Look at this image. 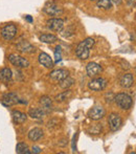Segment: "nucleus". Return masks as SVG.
<instances>
[{
    "instance_id": "obj_11",
    "label": "nucleus",
    "mask_w": 136,
    "mask_h": 154,
    "mask_svg": "<svg viewBox=\"0 0 136 154\" xmlns=\"http://www.w3.org/2000/svg\"><path fill=\"white\" fill-rule=\"evenodd\" d=\"M86 71H87V75H89L90 78H94L102 72L103 68L100 64H98V63L90 62V63H88L87 66H86Z\"/></svg>"
},
{
    "instance_id": "obj_4",
    "label": "nucleus",
    "mask_w": 136,
    "mask_h": 154,
    "mask_svg": "<svg viewBox=\"0 0 136 154\" xmlns=\"http://www.w3.org/2000/svg\"><path fill=\"white\" fill-rule=\"evenodd\" d=\"M8 61L12 63L15 67H17V68H27L29 66V60L21 57V56L16 55V54H11L8 56Z\"/></svg>"
},
{
    "instance_id": "obj_16",
    "label": "nucleus",
    "mask_w": 136,
    "mask_h": 154,
    "mask_svg": "<svg viewBox=\"0 0 136 154\" xmlns=\"http://www.w3.org/2000/svg\"><path fill=\"white\" fill-rule=\"evenodd\" d=\"M43 130L41 129V128H34V129H32L31 131L29 132V134H27V136H29V140H32V142H37V140H41L43 136Z\"/></svg>"
},
{
    "instance_id": "obj_29",
    "label": "nucleus",
    "mask_w": 136,
    "mask_h": 154,
    "mask_svg": "<svg viewBox=\"0 0 136 154\" xmlns=\"http://www.w3.org/2000/svg\"><path fill=\"white\" fill-rule=\"evenodd\" d=\"M58 125V121L57 120H51V121H49L48 122V125H47V127L50 129V128H53V126H57Z\"/></svg>"
},
{
    "instance_id": "obj_2",
    "label": "nucleus",
    "mask_w": 136,
    "mask_h": 154,
    "mask_svg": "<svg viewBox=\"0 0 136 154\" xmlns=\"http://www.w3.org/2000/svg\"><path fill=\"white\" fill-rule=\"evenodd\" d=\"M114 102H115L116 105H117L118 107L122 108V109H124V110L130 109V108L132 107V104H133L132 97H131L129 94H127V93H122V92L115 95Z\"/></svg>"
},
{
    "instance_id": "obj_27",
    "label": "nucleus",
    "mask_w": 136,
    "mask_h": 154,
    "mask_svg": "<svg viewBox=\"0 0 136 154\" xmlns=\"http://www.w3.org/2000/svg\"><path fill=\"white\" fill-rule=\"evenodd\" d=\"M61 58H62V55H61V46L58 45L56 47V51H55V61L56 63L60 62L61 61Z\"/></svg>"
},
{
    "instance_id": "obj_13",
    "label": "nucleus",
    "mask_w": 136,
    "mask_h": 154,
    "mask_svg": "<svg viewBox=\"0 0 136 154\" xmlns=\"http://www.w3.org/2000/svg\"><path fill=\"white\" fill-rule=\"evenodd\" d=\"M38 60H39V63H40L42 66H44L45 68L50 69L55 66V63H53V59H51L50 56L46 53H41L40 55H39Z\"/></svg>"
},
{
    "instance_id": "obj_25",
    "label": "nucleus",
    "mask_w": 136,
    "mask_h": 154,
    "mask_svg": "<svg viewBox=\"0 0 136 154\" xmlns=\"http://www.w3.org/2000/svg\"><path fill=\"white\" fill-rule=\"evenodd\" d=\"M96 5L103 10H110L112 8V2L111 0H98Z\"/></svg>"
},
{
    "instance_id": "obj_17",
    "label": "nucleus",
    "mask_w": 136,
    "mask_h": 154,
    "mask_svg": "<svg viewBox=\"0 0 136 154\" xmlns=\"http://www.w3.org/2000/svg\"><path fill=\"white\" fill-rule=\"evenodd\" d=\"M133 82H134V78L132 73H126L122 77L119 84L122 88H130L133 85Z\"/></svg>"
},
{
    "instance_id": "obj_5",
    "label": "nucleus",
    "mask_w": 136,
    "mask_h": 154,
    "mask_svg": "<svg viewBox=\"0 0 136 154\" xmlns=\"http://www.w3.org/2000/svg\"><path fill=\"white\" fill-rule=\"evenodd\" d=\"M108 81L104 78H95L88 83V87L92 91H102L107 86Z\"/></svg>"
},
{
    "instance_id": "obj_15",
    "label": "nucleus",
    "mask_w": 136,
    "mask_h": 154,
    "mask_svg": "<svg viewBox=\"0 0 136 154\" xmlns=\"http://www.w3.org/2000/svg\"><path fill=\"white\" fill-rule=\"evenodd\" d=\"M12 120L17 125H21L27 120V114L23 113L19 110H14V111H12Z\"/></svg>"
},
{
    "instance_id": "obj_8",
    "label": "nucleus",
    "mask_w": 136,
    "mask_h": 154,
    "mask_svg": "<svg viewBox=\"0 0 136 154\" xmlns=\"http://www.w3.org/2000/svg\"><path fill=\"white\" fill-rule=\"evenodd\" d=\"M105 114H106L105 109H104V107L101 105L93 106V107L88 111V116H89V119H91V120H93V121L101 120V119H103L104 116H105Z\"/></svg>"
},
{
    "instance_id": "obj_26",
    "label": "nucleus",
    "mask_w": 136,
    "mask_h": 154,
    "mask_svg": "<svg viewBox=\"0 0 136 154\" xmlns=\"http://www.w3.org/2000/svg\"><path fill=\"white\" fill-rule=\"evenodd\" d=\"M89 132L91 134H100L102 132V126L100 124H96V125L92 126L91 128L89 129Z\"/></svg>"
},
{
    "instance_id": "obj_23",
    "label": "nucleus",
    "mask_w": 136,
    "mask_h": 154,
    "mask_svg": "<svg viewBox=\"0 0 136 154\" xmlns=\"http://www.w3.org/2000/svg\"><path fill=\"white\" fill-rule=\"evenodd\" d=\"M16 152L19 153V154H23V153L29 154V153H32L31 151L29 150V146H27L25 143H22V142H20V143H18V144H17Z\"/></svg>"
},
{
    "instance_id": "obj_34",
    "label": "nucleus",
    "mask_w": 136,
    "mask_h": 154,
    "mask_svg": "<svg viewBox=\"0 0 136 154\" xmlns=\"http://www.w3.org/2000/svg\"><path fill=\"white\" fill-rule=\"evenodd\" d=\"M91 1H94V0H91Z\"/></svg>"
},
{
    "instance_id": "obj_7",
    "label": "nucleus",
    "mask_w": 136,
    "mask_h": 154,
    "mask_svg": "<svg viewBox=\"0 0 136 154\" xmlns=\"http://www.w3.org/2000/svg\"><path fill=\"white\" fill-rule=\"evenodd\" d=\"M46 26L48 29L56 32H59L63 31L64 27V20L60 18H51L49 20H47Z\"/></svg>"
},
{
    "instance_id": "obj_14",
    "label": "nucleus",
    "mask_w": 136,
    "mask_h": 154,
    "mask_svg": "<svg viewBox=\"0 0 136 154\" xmlns=\"http://www.w3.org/2000/svg\"><path fill=\"white\" fill-rule=\"evenodd\" d=\"M40 105H41V108H42L47 114L53 110V100L49 97H47V95H43L40 99Z\"/></svg>"
},
{
    "instance_id": "obj_33",
    "label": "nucleus",
    "mask_w": 136,
    "mask_h": 154,
    "mask_svg": "<svg viewBox=\"0 0 136 154\" xmlns=\"http://www.w3.org/2000/svg\"><path fill=\"white\" fill-rule=\"evenodd\" d=\"M25 18H26V20L29 21V22H33V18H32L31 16H26Z\"/></svg>"
},
{
    "instance_id": "obj_3",
    "label": "nucleus",
    "mask_w": 136,
    "mask_h": 154,
    "mask_svg": "<svg viewBox=\"0 0 136 154\" xmlns=\"http://www.w3.org/2000/svg\"><path fill=\"white\" fill-rule=\"evenodd\" d=\"M43 11L49 16H61L64 13L63 8L58 5L55 2H47L44 8H43Z\"/></svg>"
},
{
    "instance_id": "obj_10",
    "label": "nucleus",
    "mask_w": 136,
    "mask_h": 154,
    "mask_svg": "<svg viewBox=\"0 0 136 154\" xmlns=\"http://www.w3.org/2000/svg\"><path fill=\"white\" fill-rule=\"evenodd\" d=\"M2 105H4L5 107H11V106L16 105L17 103H19V97L17 95V93L15 92H10L6 93L2 97L1 100Z\"/></svg>"
},
{
    "instance_id": "obj_19",
    "label": "nucleus",
    "mask_w": 136,
    "mask_h": 154,
    "mask_svg": "<svg viewBox=\"0 0 136 154\" xmlns=\"http://www.w3.org/2000/svg\"><path fill=\"white\" fill-rule=\"evenodd\" d=\"M17 48H18L21 53H29V54L35 53V51H36L33 45L27 42V41H21V42L17 45Z\"/></svg>"
},
{
    "instance_id": "obj_12",
    "label": "nucleus",
    "mask_w": 136,
    "mask_h": 154,
    "mask_svg": "<svg viewBox=\"0 0 136 154\" xmlns=\"http://www.w3.org/2000/svg\"><path fill=\"white\" fill-rule=\"evenodd\" d=\"M68 75H69V72L66 69H55V70H53L49 73V78L56 82L62 81V80L65 79Z\"/></svg>"
},
{
    "instance_id": "obj_28",
    "label": "nucleus",
    "mask_w": 136,
    "mask_h": 154,
    "mask_svg": "<svg viewBox=\"0 0 136 154\" xmlns=\"http://www.w3.org/2000/svg\"><path fill=\"white\" fill-rule=\"evenodd\" d=\"M114 97H115V95H114L112 92H107L105 94V101H106V103L111 104L112 102L114 101Z\"/></svg>"
},
{
    "instance_id": "obj_20",
    "label": "nucleus",
    "mask_w": 136,
    "mask_h": 154,
    "mask_svg": "<svg viewBox=\"0 0 136 154\" xmlns=\"http://www.w3.org/2000/svg\"><path fill=\"white\" fill-rule=\"evenodd\" d=\"M12 77H13V73H12V70L10 68H2L0 70V80L2 82H8L12 80Z\"/></svg>"
},
{
    "instance_id": "obj_6",
    "label": "nucleus",
    "mask_w": 136,
    "mask_h": 154,
    "mask_svg": "<svg viewBox=\"0 0 136 154\" xmlns=\"http://www.w3.org/2000/svg\"><path fill=\"white\" fill-rule=\"evenodd\" d=\"M17 35V27L15 24H6L1 29V36L5 41H11Z\"/></svg>"
},
{
    "instance_id": "obj_31",
    "label": "nucleus",
    "mask_w": 136,
    "mask_h": 154,
    "mask_svg": "<svg viewBox=\"0 0 136 154\" xmlns=\"http://www.w3.org/2000/svg\"><path fill=\"white\" fill-rule=\"evenodd\" d=\"M127 2H128L129 5H133V4L136 3V0H127Z\"/></svg>"
},
{
    "instance_id": "obj_22",
    "label": "nucleus",
    "mask_w": 136,
    "mask_h": 154,
    "mask_svg": "<svg viewBox=\"0 0 136 154\" xmlns=\"http://www.w3.org/2000/svg\"><path fill=\"white\" fill-rule=\"evenodd\" d=\"M73 83H74V80L68 75V77H66L65 79L60 81V87L63 88V89H68L69 87H71V86L73 85Z\"/></svg>"
},
{
    "instance_id": "obj_18",
    "label": "nucleus",
    "mask_w": 136,
    "mask_h": 154,
    "mask_svg": "<svg viewBox=\"0 0 136 154\" xmlns=\"http://www.w3.org/2000/svg\"><path fill=\"white\" fill-rule=\"evenodd\" d=\"M29 116L35 120H41L46 116V112L42 108H31L29 111Z\"/></svg>"
},
{
    "instance_id": "obj_9",
    "label": "nucleus",
    "mask_w": 136,
    "mask_h": 154,
    "mask_svg": "<svg viewBox=\"0 0 136 154\" xmlns=\"http://www.w3.org/2000/svg\"><path fill=\"white\" fill-rule=\"evenodd\" d=\"M108 123H109V127L111 131H117L122 125V120L120 118L119 114L117 113H111L108 119Z\"/></svg>"
},
{
    "instance_id": "obj_24",
    "label": "nucleus",
    "mask_w": 136,
    "mask_h": 154,
    "mask_svg": "<svg viewBox=\"0 0 136 154\" xmlns=\"http://www.w3.org/2000/svg\"><path fill=\"white\" fill-rule=\"evenodd\" d=\"M71 94H72V92H71V90H68L66 89V91L60 93V94H58L57 97H55V100L57 102H65L66 100H68L69 97H71Z\"/></svg>"
},
{
    "instance_id": "obj_32",
    "label": "nucleus",
    "mask_w": 136,
    "mask_h": 154,
    "mask_svg": "<svg viewBox=\"0 0 136 154\" xmlns=\"http://www.w3.org/2000/svg\"><path fill=\"white\" fill-rule=\"evenodd\" d=\"M122 1V0H111V2H113V3H115V4H120Z\"/></svg>"
},
{
    "instance_id": "obj_30",
    "label": "nucleus",
    "mask_w": 136,
    "mask_h": 154,
    "mask_svg": "<svg viewBox=\"0 0 136 154\" xmlns=\"http://www.w3.org/2000/svg\"><path fill=\"white\" fill-rule=\"evenodd\" d=\"M33 153H40L41 152V149L39 148V147H33V151H32Z\"/></svg>"
},
{
    "instance_id": "obj_1",
    "label": "nucleus",
    "mask_w": 136,
    "mask_h": 154,
    "mask_svg": "<svg viewBox=\"0 0 136 154\" xmlns=\"http://www.w3.org/2000/svg\"><path fill=\"white\" fill-rule=\"evenodd\" d=\"M95 41L93 38H86L84 41H82L79 45H77V49H75V55L77 58L81 60H86L89 58L90 55V48L94 45Z\"/></svg>"
},
{
    "instance_id": "obj_21",
    "label": "nucleus",
    "mask_w": 136,
    "mask_h": 154,
    "mask_svg": "<svg viewBox=\"0 0 136 154\" xmlns=\"http://www.w3.org/2000/svg\"><path fill=\"white\" fill-rule=\"evenodd\" d=\"M40 41H42L43 43L51 44V43H55L56 41H58V37L53 34H44L40 36Z\"/></svg>"
}]
</instances>
